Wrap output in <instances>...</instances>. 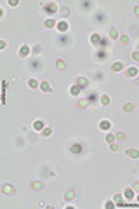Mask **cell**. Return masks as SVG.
I'll list each match as a JSON object with an SVG mask.
<instances>
[{"label":"cell","mask_w":139,"mask_h":209,"mask_svg":"<svg viewBox=\"0 0 139 209\" xmlns=\"http://www.w3.org/2000/svg\"><path fill=\"white\" fill-rule=\"evenodd\" d=\"M43 11L49 12V14H56L59 11V5L56 2H47V4H43Z\"/></svg>","instance_id":"obj_1"},{"label":"cell","mask_w":139,"mask_h":209,"mask_svg":"<svg viewBox=\"0 0 139 209\" xmlns=\"http://www.w3.org/2000/svg\"><path fill=\"white\" fill-rule=\"evenodd\" d=\"M30 52H31V47H30L28 44H23L19 47V57H28Z\"/></svg>","instance_id":"obj_2"},{"label":"cell","mask_w":139,"mask_h":209,"mask_svg":"<svg viewBox=\"0 0 139 209\" xmlns=\"http://www.w3.org/2000/svg\"><path fill=\"white\" fill-rule=\"evenodd\" d=\"M125 68V65H123V61H115L113 65H111V72H115V73H118Z\"/></svg>","instance_id":"obj_3"},{"label":"cell","mask_w":139,"mask_h":209,"mask_svg":"<svg viewBox=\"0 0 139 209\" xmlns=\"http://www.w3.org/2000/svg\"><path fill=\"white\" fill-rule=\"evenodd\" d=\"M28 188L38 192V190H42V188H43V183H42V181H30V183H28Z\"/></svg>","instance_id":"obj_4"},{"label":"cell","mask_w":139,"mask_h":209,"mask_svg":"<svg viewBox=\"0 0 139 209\" xmlns=\"http://www.w3.org/2000/svg\"><path fill=\"white\" fill-rule=\"evenodd\" d=\"M113 200H115V206H118V208H125V204H127V202H123V195L122 193H117L113 197Z\"/></svg>","instance_id":"obj_5"},{"label":"cell","mask_w":139,"mask_h":209,"mask_svg":"<svg viewBox=\"0 0 139 209\" xmlns=\"http://www.w3.org/2000/svg\"><path fill=\"white\" fill-rule=\"evenodd\" d=\"M99 129L101 131H110V129H111V122H110L108 119H103L99 122Z\"/></svg>","instance_id":"obj_6"},{"label":"cell","mask_w":139,"mask_h":209,"mask_svg":"<svg viewBox=\"0 0 139 209\" xmlns=\"http://www.w3.org/2000/svg\"><path fill=\"white\" fill-rule=\"evenodd\" d=\"M139 75V70L136 66H130V68H127V72H125V77H129V78H134V77Z\"/></svg>","instance_id":"obj_7"},{"label":"cell","mask_w":139,"mask_h":209,"mask_svg":"<svg viewBox=\"0 0 139 209\" xmlns=\"http://www.w3.org/2000/svg\"><path fill=\"white\" fill-rule=\"evenodd\" d=\"M56 28L59 30L61 33H64V32H68V30H70V24H68V21H59Z\"/></svg>","instance_id":"obj_8"},{"label":"cell","mask_w":139,"mask_h":209,"mask_svg":"<svg viewBox=\"0 0 139 209\" xmlns=\"http://www.w3.org/2000/svg\"><path fill=\"white\" fill-rule=\"evenodd\" d=\"M75 84H77L78 87H82V89H85V87L89 85V80H87L85 77H78V78L75 80Z\"/></svg>","instance_id":"obj_9"},{"label":"cell","mask_w":139,"mask_h":209,"mask_svg":"<svg viewBox=\"0 0 139 209\" xmlns=\"http://www.w3.org/2000/svg\"><path fill=\"white\" fill-rule=\"evenodd\" d=\"M108 37L111 38V40H117V38H120V35H118V30H117L115 26H111V28L108 30Z\"/></svg>","instance_id":"obj_10"},{"label":"cell","mask_w":139,"mask_h":209,"mask_svg":"<svg viewBox=\"0 0 139 209\" xmlns=\"http://www.w3.org/2000/svg\"><path fill=\"white\" fill-rule=\"evenodd\" d=\"M99 103H101V106H110L111 99H110V96L108 94H101L99 96Z\"/></svg>","instance_id":"obj_11"},{"label":"cell","mask_w":139,"mask_h":209,"mask_svg":"<svg viewBox=\"0 0 139 209\" xmlns=\"http://www.w3.org/2000/svg\"><path fill=\"white\" fill-rule=\"evenodd\" d=\"M2 192L7 193V195H16V188H14L12 185H4V187H2Z\"/></svg>","instance_id":"obj_12"},{"label":"cell","mask_w":139,"mask_h":209,"mask_svg":"<svg viewBox=\"0 0 139 209\" xmlns=\"http://www.w3.org/2000/svg\"><path fill=\"white\" fill-rule=\"evenodd\" d=\"M73 199H75V190H73V188H68L66 193H64V200H66V202H71Z\"/></svg>","instance_id":"obj_13"},{"label":"cell","mask_w":139,"mask_h":209,"mask_svg":"<svg viewBox=\"0 0 139 209\" xmlns=\"http://www.w3.org/2000/svg\"><path fill=\"white\" fill-rule=\"evenodd\" d=\"M70 152L71 153H82L83 152V147H82L80 143H73V145L70 147Z\"/></svg>","instance_id":"obj_14"},{"label":"cell","mask_w":139,"mask_h":209,"mask_svg":"<svg viewBox=\"0 0 139 209\" xmlns=\"http://www.w3.org/2000/svg\"><path fill=\"white\" fill-rule=\"evenodd\" d=\"M91 44L94 45V47H98L101 44V37H99V33H92L91 35Z\"/></svg>","instance_id":"obj_15"},{"label":"cell","mask_w":139,"mask_h":209,"mask_svg":"<svg viewBox=\"0 0 139 209\" xmlns=\"http://www.w3.org/2000/svg\"><path fill=\"white\" fill-rule=\"evenodd\" d=\"M40 89H42V93H52L51 84H49V82H45V80H42V82H40Z\"/></svg>","instance_id":"obj_16"},{"label":"cell","mask_w":139,"mask_h":209,"mask_svg":"<svg viewBox=\"0 0 139 209\" xmlns=\"http://www.w3.org/2000/svg\"><path fill=\"white\" fill-rule=\"evenodd\" d=\"M125 153H127V157H130V159H139V150L138 148H129Z\"/></svg>","instance_id":"obj_17"},{"label":"cell","mask_w":139,"mask_h":209,"mask_svg":"<svg viewBox=\"0 0 139 209\" xmlns=\"http://www.w3.org/2000/svg\"><path fill=\"white\" fill-rule=\"evenodd\" d=\"M28 85H30V89H40V82L37 78H30L28 80Z\"/></svg>","instance_id":"obj_18"},{"label":"cell","mask_w":139,"mask_h":209,"mask_svg":"<svg viewBox=\"0 0 139 209\" xmlns=\"http://www.w3.org/2000/svg\"><path fill=\"white\" fill-rule=\"evenodd\" d=\"M43 127H45V126H43V122H42L40 119L33 122V129H35V131H40V133H42V131H43Z\"/></svg>","instance_id":"obj_19"},{"label":"cell","mask_w":139,"mask_h":209,"mask_svg":"<svg viewBox=\"0 0 139 209\" xmlns=\"http://www.w3.org/2000/svg\"><path fill=\"white\" fill-rule=\"evenodd\" d=\"M80 91H82V87H78L77 84H73V85L70 87V94H71V96H78Z\"/></svg>","instance_id":"obj_20"},{"label":"cell","mask_w":139,"mask_h":209,"mask_svg":"<svg viewBox=\"0 0 139 209\" xmlns=\"http://www.w3.org/2000/svg\"><path fill=\"white\" fill-rule=\"evenodd\" d=\"M43 24H45V28H54V26H58V23H56L52 18H47L45 21H43Z\"/></svg>","instance_id":"obj_21"},{"label":"cell","mask_w":139,"mask_h":209,"mask_svg":"<svg viewBox=\"0 0 139 209\" xmlns=\"http://www.w3.org/2000/svg\"><path fill=\"white\" fill-rule=\"evenodd\" d=\"M87 106H89V101H87V99H78V101H77V108H78V110H83V108H87Z\"/></svg>","instance_id":"obj_22"},{"label":"cell","mask_w":139,"mask_h":209,"mask_svg":"<svg viewBox=\"0 0 139 209\" xmlns=\"http://www.w3.org/2000/svg\"><path fill=\"white\" fill-rule=\"evenodd\" d=\"M56 68H58V70H66V63H64V59H61V57L56 59Z\"/></svg>","instance_id":"obj_23"},{"label":"cell","mask_w":139,"mask_h":209,"mask_svg":"<svg viewBox=\"0 0 139 209\" xmlns=\"http://www.w3.org/2000/svg\"><path fill=\"white\" fill-rule=\"evenodd\" d=\"M134 108H136V106H134V103H130V101L123 105V112H134Z\"/></svg>","instance_id":"obj_24"},{"label":"cell","mask_w":139,"mask_h":209,"mask_svg":"<svg viewBox=\"0 0 139 209\" xmlns=\"http://www.w3.org/2000/svg\"><path fill=\"white\" fill-rule=\"evenodd\" d=\"M120 42H122L123 45H129V44H130V37L123 33V35H120Z\"/></svg>","instance_id":"obj_25"},{"label":"cell","mask_w":139,"mask_h":209,"mask_svg":"<svg viewBox=\"0 0 139 209\" xmlns=\"http://www.w3.org/2000/svg\"><path fill=\"white\" fill-rule=\"evenodd\" d=\"M134 193H136V192L132 190V188H125V190H123V195H125V199H132V197H134Z\"/></svg>","instance_id":"obj_26"},{"label":"cell","mask_w":139,"mask_h":209,"mask_svg":"<svg viewBox=\"0 0 139 209\" xmlns=\"http://www.w3.org/2000/svg\"><path fill=\"white\" fill-rule=\"evenodd\" d=\"M115 138H117L118 141H125V139H127V134L123 133V131H118V133L115 134Z\"/></svg>","instance_id":"obj_27"},{"label":"cell","mask_w":139,"mask_h":209,"mask_svg":"<svg viewBox=\"0 0 139 209\" xmlns=\"http://www.w3.org/2000/svg\"><path fill=\"white\" fill-rule=\"evenodd\" d=\"M115 134H111V133H108L106 134V141H108V145H111V143H115Z\"/></svg>","instance_id":"obj_28"},{"label":"cell","mask_w":139,"mask_h":209,"mask_svg":"<svg viewBox=\"0 0 139 209\" xmlns=\"http://www.w3.org/2000/svg\"><path fill=\"white\" fill-rule=\"evenodd\" d=\"M51 134H52V129H51V127H43V131H42V136H43V138H49Z\"/></svg>","instance_id":"obj_29"},{"label":"cell","mask_w":139,"mask_h":209,"mask_svg":"<svg viewBox=\"0 0 139 209\" xmlns=\"http://www.w3.org/2000/svg\"><path fill=\"white\" fill-rule=\"evenodd\" d=\"M110 150H111V152H118L120 145H118V143H111V145H110Z\"/></svg>","instance_id":"obj_30"},{"label":"cell","mask_w":139,"mask_h":209,"mask_svg":"<svg viewBox=\"0 0 139 209\" xmlns=\"http://www.w3.org/2000/svg\"><path fill=\"white\" fill-rule=\"evenodd\" d=\"M132 59H134L136 63H139V51H134V52H132Z\"/></svg>","instance_id":"obj_31"},{"label":"cell","mask_w":139,"mask_h":209,"mask_svg":"<svg viewBox=\"0 0 139 209\" xmlns=\"http://www.w3.org/2000/svg\"><path fill=\"white\" fill-rule=\"evenodd\" d=\"M104 208H106V209H110V208H115V200H113V202H111V200H108V202L104 204Z\"/></svg>","instance_id":"obj_32"},{"label":"cell","mask_w":139,"mask_h":209,"mask_svg":"<svg viewBox=\"0 0 139 209\" xmlns=\"http://www.w3.org/2000/svg\"><path fill=\"white\" fill-rule=\"evenodd\" d=\"M7 4H9V5H11V7H16V5H18V4H19V0H9V2H7Z\"/></svg>","instance_id":"obj_33"},{"label":"cell","mask_w":139,"mask_h":209,"mask_svg":"<svg viewBox=\"0 0 139 209\" xmlns=\"http://www.w3.org/2000/svg\"><path fill=\"white\" fill-rule=\"evenodd\" d=\"M132 190L136 192V193H139V181H136V183L132 185Z\"/></svg>","instance_id":"obj_34"},{"label":"cell","mask_w":139,"mask_h":209,"mask_svg":"<svg viewBox=\"0 0 139 209\" xmlns=\"http://www.w3.org/2000/svg\"><path fill=\"white\" fill-rule=\"evenodd\" d=\"M61 14H63V16H64V18H66V16H68V14H70V9H61Z\"/></svg>","instance_id":"obj_35"},{"label":"cell","mask_w":139,"mask_h":209,"mask_svg":"<svg viewBox=\"0 0 139 209\" xmlns=\"http://www.w3.org/2000/svg\"><path fill=\"white\" fill-rule=\"evenodd\" d=\"M7 47V40H0V49H5Z\"/></svg>","instance_id":"obj_36"},{"label":"cell","mask_w":139,"mask_h":209,"mask_svg":"<svg viewBox=\"0 0 139 209\" xmlns=\"http://www.w3.org/2000/svg\"><path fill=\"white\" fill-rule=\"evenodd\" d=\"M134 14H136V16H139V5H136V7H134Z\"/></svg>","instance_id":"obj_37"},{"label":"cell","mask_w":139,"mask_h":209,"mask_svg":"<svg viewBox=\"0 0 139 209\" xmlns=\"http://www.w3.org/2000/svg\"><path fill=\"white\" fill-rule=\"evenodd\" d=\"M136 200H138V202H139V193H138V197H136Z\"/></svg>","instance_id":"obj_38"},{"label":"cell","mask_w":139,"mask_h":209,"mask_svg":"<svg viewBox=\"0 0 139 209\" xmlns=\"http://www.w3.org/2000/svg\"><path fill=\"white\" fill-rule=\"evenodd\" d=\"M138 51H139V44H138Z\"/></svg>","instance_id":"obj_39"}]
</instances>
